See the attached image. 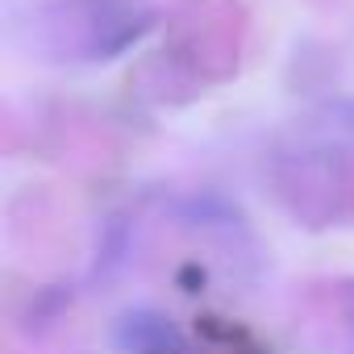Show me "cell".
Here are the masks:
<instances>
[{"label": "cell", "mask_w": 354, "mask_h": 354, "mask_svg": "<svg viewBox=\"0 0 354 354\" xmlns=\"http://www.w3.org/2000/svg\"><path fill=\"white\" fill-rule=\"evenodd\" d=\"M158 26L150 0H38L21 21V46L59 67H96L133 50Z\"/></svg>", "instance_id": "obj_1"}, {"label": "cell", "mask_w": 354, "mask_h": 354, "mask_svg": "<svg viewBox=\"0 0 354 354\" xmlns=\"http://www.w3.org/2000/svg\"><path fill=\"white\" fill-rule=\"evenodd\" d=\"M292 333L308 354H354V275L300 283L292 296Z\"/></svg>", "instance_id": "obj_4"}, {"label": "cell", "mask_w": 354, "mask_h": 354, "mask_svg": "<svg viewBox=\"0 0 354 354\" xmlns=\"http://www.w3.org/2000/svg\"><path fill=\"white\" fill-rule=\"evenodd\" d=\"M267 188L275 205L304 230L354 221V146L317 142L271 158Z\"/></svg>", "instance_id": "obj_2"}, {"label": "cell", "mask_w": 354, "mask_h": 354, "mask_svg": "<svg viewBox=\"0 0 354 354\" xmlns=\"http://www.w3.org/2000/svg\"><path fill=\"white\" fill-rule=\"evenodd\" d=\"M325 129H329V133H342V138H346L342 146H350V142H354V100L329 104V109H325Z\"/></svg>", "instance_id": "obj_5"}, {"label": "cell", "mask_w": 354, "mask_h": 354, "mask_svg": "<svg viewBox=\"0 0 354 354\" xmlns=\"http://www.w3.org/2000/svg\"><path fill=\"white\" fill-rule=\"evenodd\" d=\"M209 9H213V0L184 5L162 46V63H171L175 75H184L192 84H221L242 63V34H246L242 9L225 5L221 17Z\"/></svg>", "instance_id": "obj_3"}]
</instances>
